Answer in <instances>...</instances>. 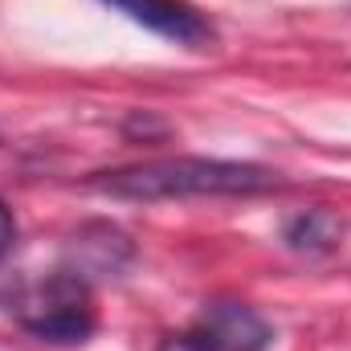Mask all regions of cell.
Segmentation results:
<instances>
[{"mask_svg": "<svg viewBox=\"0 0 351 351\" xmlns=\"http://www.w3.org/2000/svg\"><path fill=\"white\" fill-rule=\"evenodd\" d=\"M90 188L114 200H188V196H258L282 188V176L245 160H208V156H164L127 164L114 172L90 176Z\"/></svg>", "mask_w": 351, "mask_h": 351, "instance_id": "1", "label": "cell"}, {"mask_svg": "<svg viewBox=\"0 0 351 351\" xmlns=\"http://www.w3.org/2000/svg\"><path fill=\"white\" fill-rule=\"evenodd\" d=\"M16 323L45 343H86L94 335L90 286L78 274H53L16 302Z\"/></svg>", "mask_w": 351, "mask_h": 351, "instance_id": "2", "label": "cell"}, {"mask_svg": "<svg viewBox=\"0 0 351 351\" xmlns=\"http://www.w3.org/2000/svg\"><path fill=\"white\" fill-rule=\"evenodd\" d=\"M269 343H274V327L254 306L237 298H217L192 319V327L168 335L160 351H265Z\"/></svg>", "mask_w": 351, "mask_h": 351, "instance_id": "3", "label": "cell"}, {"mask_svg": "<svg viewBox=\"0 0 351 351\" xmlns=\"http://www.w3.org/2000/svg\"><path fill=\"white\" fill-rule=\"evenodd\" d=\"M102 4L119 8L123 16H131L147 33H156L172 45H184V49H204L217 41L213 21L192 0H102Z\"/></svg>", "mask_w": 351, "mask_h": 351, "instance_id": "4", "label": "cell"}, {"mask_svg": "<svg viewBox=\"0 0 351 351\" xmlns=\"http://www.w3.org/2000/svg\"><path fill=\"white\" fill-rule=\"evenodd\" d=\"M335 237H339V221H335L331 213H323V208H311V213H302V217H294V221L286 225V241H290L294 250L319 254V250H331Z\"/></svg>", "mask_w": 351, "mask_h": 351, "instance_id": "5", "label": "cell"}, {"mask_svg": "<svg viewBox=\"0 0 351 351\" xmlns=\"http://www.w3.org/2000/svg\"><path fill=\"white\" fill-rule=\"evenodd\" d=\"M12 241H16V221H12V208L0 200V262L12 254Z\"/></svg>", "mask_w": 351, "mask_h": 351, "instance_id": "6", "label": "cell"}]
</instances>
